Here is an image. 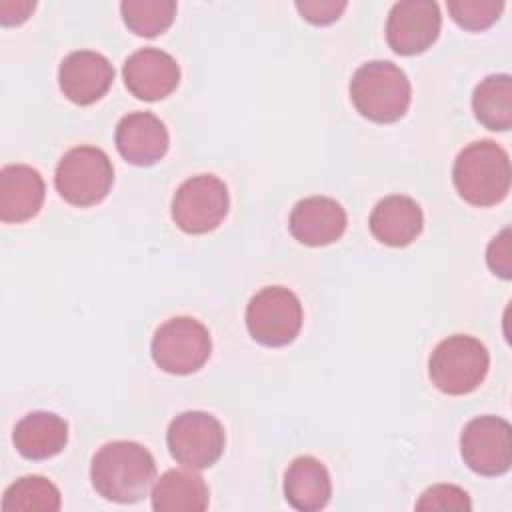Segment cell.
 <instances>
[{"label":"cell","instance_id":"1","mask_svg":"<svg viewBox=\"0 0 512 512\" xmlns=\"http://www.w3.org/2000/svg\"><path fill=\"white\" fill-rule=\"evenodd\" d=\"M156 478L152 454L138 442L114 440L104 444L92 458L90 480L94 490L118 504L142 500Z\"/></svg>","mask_w":512,"mask_h":512},{"label":"cell","instance_id":"2","mask_svg":"<svg viewBox=\"0 0 512 512\" xmlns=\"http://www.w3.org/2000/svg\"><path fill=\"white\" fill-rule=\"evenodd\" d=\"M452 180L472 206H494L510 192V158L494 140L468 144L454 160Z\"/></svg>","mask_w":512,"mask_h":512},{"label":"cell","instance_id":"3","mask_svg":"<svg viewBox=\"0 0 512 512\" xmlns=\"http://www.w3.org/2000/svg\"><path fill=\"white\" fill-rule=\"evenodd\" d=\"M350 98L354 108L368 120L390 124L400 120L412 98L406 74L388 60L362 64L350 80Z\"/></svg>","mask_w":512,"mask_h":512},{"label":"cell","instance_id":"4","mask_svg":"<svg viewBox=\"0 0 512 512\" xmlns=\"http://www.w3.org/2000/svg\"><path fill=\"white\" fill-rule=\"evenodd\" d=\"M490 356L486 346L466 334L444 338L430 354L428 372L432 384L450 396L476 390L486 378Z\"/></svg>","mask_w":512,"mask_h":512},{"label":"cell","instance_id":"5","mask_svg":"<svg viewBox=\"0 0 512 512\" xmlns=\"http://www.w3.org/2000/svg\"><path fill=\"white\" fill-rule=\"evenodd\" d=\"M114 182V168L104 150L76 146L68 150L54 174L58 194L72 206H94L106 198Z\"/></svg>","mask_w":512,"mask_h":512},{"label":"cell","instance_id":"6","mask_svg":"<svg viewBox=\"0 0 512 512\" xmlns=\"http://www.w3.org/2000/svg\"><path fill=\"white\" fill-rule=\"evenodd\" d=\"M212 350L206 326L190 316H176L160 324L152 338V360L168 374H192L204 366Z\"/></svg>","mask_w":512,"mask_h":512},{"label":"cell","instance_id":"7","mask_svg":"<svg viewBox=\"0 0 512 512\" xmlns=\"http://www.w3.org/2000/svg\"><path fill=\"white\" fill-rule=\"evenodd\" d=\"M246 328L262 346H286L302 328V304L284 286H266L246 306Z\"/></svg>","mask_w":512,"mask_h":512},{"label":"cell","instance_id":"8","mask_svg":"<svg viewBox=\"0 0 512 512\" xmlns=\"http://www.w3.org/2000/svg\"><path fill=\"white\" fill-rule=\"evenodd\" d=\"M166 442L178 464L190 470H202L222 456L226 436L216 416L200 410H188L170 422Z\"/></svg>","mask_w":512,"mask_h":512},{"label":"cell","instance_id":"9","mask_svg":"<svg viewBox=\"0 0 512 512\" xmlns=\"http://www.w3.org/2000/svg\"><path fill=\"white\" fill-rule=\"evenodd\" d=\"M226 184L212 174H198L180 184L172 198V220L186 234H206L228 214Z\"/></svg>","mask_w":512,"mask_h":512},{"label":"cell","instance_id":"10","mask_svg":"<svg viewBox=\"0 0 512 512\" xmlns=\"http://www.w3.org/2000/svg\"><path fill=\"white\" fill-rule=\"evenodd\" d=\"M460 452L470 470L482 476H500L512 462V430L504 418L478 416L460 434Z\"/></svg>","mask_w":512,"mask_h":512},{"label":"cell","instance_id":"11","mask_svg":"<svg viewBox=\"0 0 512 512\" xmlns=\"http://www.w3.org/2000/svg\"><path fill=\"white\" fill-rule=\"evenodd\" d=\"M442 24L440 8L432 0L396 2L386 20V40L396 54L414 56L438 38Z\"/></svg>","mask_w":512,"mask_h":512},{"label":"cell","instance_id":"12","mask_svg":"<svg viewBox=\"0 0 512 512\" xmlns=\"http://www.w3.org/2000/svg\"><path fill=\"white\" fill-rule=\"evenodd\" d=\"M122 76L126 88L136 98L154 102L176 90L180 82V68L168 52L146 46L126 58Z\"/></svg>","mask_w":512,"mask_h":512},{"label":"cell","instance_id":"13","mask_svg":"<svg viewBox=\"0 0 512 512\" xmlns=\"http://www.w3.org/2000/svg\"><path fill=\"white\" fill-rule=\"evenodd\" d=\"M114 80V68L106 56L94 50H74L58 70V82L64 96L80 106L100 100Z\"/></svg>","mask_w":512,"mask_h":512},{"label":"cell","instance_id":"14","mask_svg":"<svg viewBox=\"0 0 512 512\" xmlns=\"http://www.w3.org/2000/svg\"><path fill=\"white\" fill-rule=\"evenodd\" d=\"M114 142L120 156L134 166H152L168 150V130L152 112H130L120 118Z\"/></svg>","mask_w":512,"mask_h":512},{"label":"cell","instance_id":"15","mask_svg":"<svg viewBox=\"0 0 512 512\" xmlns=\"http://www.w3.org/2000/svg\"><path fill=\"white\" fill-rule=\"evenodd\" d=\"M288 228L300 244L326 246L344 234L346 212L334 198L308 196L294 204Z\"/></svg>","mask_w":512,"mask_h":512},{"label":"cell","instance_id":"16","mask_svg":"<svg viewBox=\"0 0 512 512\" xmlns=\"http://www.w3.org/2000/svg\"><path fill=\"white\" fill-rule=\"evenodd\" d=\"M44 202V180L26 164H8L0 170V220L26 222L38 214Z\"/></svg>","mask_w":512,"mask_h":512},{"label":"cell","instance_id":"17","mask_svg":"<svg viewBox=\"0 0 512 512\" xmlns=\"http://www.w3.org/2000/svg\"><path fill=\"white\" fill-rule=\"evenodd\" d=\"M424 216L416 200L402 194L382 198L370 214V230L386 246H408L422 232Z\"/></svg>","mask_w":512,"mask_h":512},{"label":"cell","instance_id":"18","mask_svg":"<svg viewBox=\"0 0 512 512\" xmlns=\"http://www.w3.org/2000/svg\"><path fill=\"white\" fill-rule=\"evenodd\" d=\"M14 448L26 460H46L60 454L68 442V424L46 410L26 414L12 432Z\"/></svg>","mask_w":512,"mask_h":512},{"label":"cell","instance_id":"19","mask_svg":"<svg viewBox=\"0 0 512 512\" xmlns=\"http://www.w3.org/2000/svg\"><path fill=\"white\" fill-rule=\"evenodd\" d=\"M284 496L300 512H314L328 504L332 482L326 466L314 456H298L286 470Z\"/></svg>","mask_w":512,"mask_h":512},{"label":"cell","instance_id":"20","mask_svg":"<svg viewBox=\"0 0 512 512\" xmlns=\"http://www.w3.org/2000/svg\"><path fill=\"white\" fill-rule=\"evenodd\" d=\"M156 512H202L208 508V486L194 470L174 468L164 472L152 488Z\"/></svg>","mask_w":512,"mask_h":512},{"label":"cell","instance_id":"21","mask_svg":"<svg viewBox=\"0 0 512 512\" xmlns=\"http://www.w3.org/2000/svg\"><path fill=\"white\" fill-rule=\"evenodd\" d=\"M474 116L490 130H508L512 126V78L508 74L486 76L472 96Z\"/></svg>","mask_w":512,"mask_h":512},{"label":"cell","instance_id":"22","mask_svg":"<svg viewBox=\"0 0 512 512\" xmlns=\"http://www.w3.org/2000/svg\"><path fill=\"white\" fill-rule=\"evenodd\" d=\"M60 504V490L42 476H22L2 496V510L6 512H56Z\"/></svg>","mask_w":512,"mask_h":512},{"label":"cell","instance_id":"23","mask_svg":"<svg viewBox=\"0 0 512 512\" xmlns=\"http://www.w3.org/2000/svg\"><path fill=\"white\" fill-rule=\"evenodd\" d=\"M124 24L138 36H158L170 28L176 16L174 0H124L120 4Z\"/></svg>","mask_w":512,"mask_h":512},{"label":"cell","instance_id":"24","mask_svg":"<svg viewBox=\"0 0 512 512\" xmlns=\"http://www.w3.org/2000/svg\"><path fill=\"white\" fill-rule=\"evenodd\" d=\"M452 20L464 30H484L492 26L504 10L502 0H448Z\"/></svg>","mask_w":512,"mask_h":512},{"label":"cell","instance_id":"25","mask_svg":"<svg viewBox=\"0 0 512 512\" xmlns=\"http://www.w3.org/2000/svg\"><path fill=\"white\" fill-rule=\"evenodd\" d=\"M468 494L454 484H436L422 492L416 510H470Z\"/></svg>","mask_w":512,"mask_h":512},{"label":"cell","instance_id":"26","mask_svg":"<svg viewBox=\"0 0 512 512\" xmlns=\"http://www.w3.org/2000/svg\"><path fill=\"white\" fill-rule=\"evenodd\" d=\"M486 262L494 274L508 280L512 276V240L510 228H504L498 236L492 238L486 250Z\"/></svg>","mask_w":512,"mask_h":512},{"label":"cell","instance_id":"27","mask_svg":"<svg viewBox=\"0 0 512 512\" xmlns=\"http://www.w3.org/2000/svg\"><path fill=\"white\" fill-rule=\"evenodd\" d=\"M344 8H346L344 0H304V2L298 0L296 2V10L302 14V18L318 26L338 20Z\"/></svg>","mask_w":512,"mask_h":512},{"label":"cell","instance_id":"28","mask_svg":"<svg viewBox=\"0 0 512 512\" xmlns=\"http://www.w3.org/2000/svg\"><path fill=\"white\" fill-rule=\"evenodd\" d=\"M34 2L30 0H4L0 4V22L4 26H12V24H20L28 18V14L34 10Z\"/></svg>","mask_w":512,"mask_h":512}]
</instances>
